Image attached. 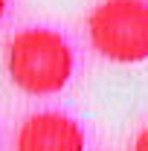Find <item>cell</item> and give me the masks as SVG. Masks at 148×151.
<instances>
[{
    "mask_svg": "<svg viewBox=\"0 0 148 151\" xmlns=\"http://www.w3.org/2000/svg\"><path fill=\"white\" fill-rule=\"evenodd\" d=\"M93 50L113 64L148 58V0H105L87 18Z\"/></svg>",
    "mask_w": 148,
    "mask_h": 151,
    "instance_id": "2",
    "label": "cell"
},
{
    "mask_svg": "<svg viewBox=\"0 0 148 151\" xmlns=\"http://www.w3.org/2000/svg\"><path fill=\"white\" fill-rule=\"evenodd\" d=\"M6 15V0H0V18Z\"/></svg>",
    "mask_w": 148,
    "mask_h": 151,
    "instance_id": "5",
    "label": "cell"
},
{
    "mask_svg": "<svg viewBox=\"0 0 148 151\" xmlns=\"http://www.w3.org/2000/svg\"><path fill=\"white\" fill-rule=\"evenodd\" d=\"M73 64L67 38L47 26L20 29L6 47V73L12 84L32 96H52L67 87Z\"/></svg>",
    "mask_w": 148,
    "mask_h": 151,
    "instance_id": "1",
    "label": "cell"
},
{
    "mask_svg": "<svg viewBox=\"0 0 148 151\" xmlns=\"http://www.w3.org/2000/svg\"><path fill=\"white\" fill-rule=\"evenodd\" d=\"M134 151H148V125L142 128V134L137 137V142H134Z\"/></svg>",
    "mask_w": 148,
    "mask_h": 151,
    "instance_id": "4",
    "label": "cell"
},
{
    "mask_svg": "<svg viewBox=\"0 0 148 151\" xmlns=\"http://www.w3.org/2000/svg\"><path fill=\"white\" fill-rule=\"evenodd\" d=\"M15 151H84V134L67 113H32L18 131Z\"/></svg>",
    "mask_w": 148,
    "mask_h": 151,
    "instance_id": "3",
    "label": "cell"
}]
</instances>
